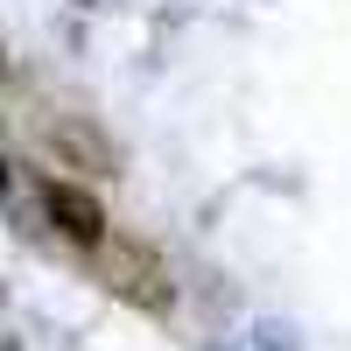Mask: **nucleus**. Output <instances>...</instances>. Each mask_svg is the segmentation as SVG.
Instances as JSON below:
<instances>
[{
  "instance_id": "1",
  "label": "nucleus",
  "mask_w": 351,
  "mask_h": 351,
  "mask_svg": "<svg viewBox=\"0 0 351 351\" xmlns=\"http://www.w3.org/2000/svg\"><path fill=\"white\" fill-rule=\"evenodd\" d=\"M99 274H106V288H112L120 302L148 309V316H162V309L176 302L162 253H155V246H141V239H112V246H99Z\"/></svg>"
},
{
  "instance_id": "2",
  "label": "nucleus",
  "mask_w": 351,
  "mask_h": 351,
  "mask_svg": "<svg viewBox=\"0 0 351 351\" xmlns=\"http://www.w3.org/2000/svg\"><path fill=\"white\" fill-rule=\"evenodd\" d=\"M43 211H49V225L64 232L71 246H106V211H99V197L92 190H77V183H43Z\"/></svg>"
},
{
  "instance_id": "3",
  "label": "nucleus",
  "mask_w": 351,
  "mask_h": 351,
  "mask_svg": "<svg viewBox=\"0 0 351 351\" xmlns=\"http://www.w3.org/2000/svg\"><path fill=\"white\" fill-rule=\"evenodd\" d=\"M43 141H49L64 162L92 169V176H112V162H120V155H112V141H106L99 127H84V120H49V134H43Z\"/></svg>"
},
{
  "instance_id": "4",
  "label": "nucleus",
  "mask_w": 351,
  "mask_h": 351,
  "mask_svg": "<svg viewBox=\"0 0 351 351\" xmlns=\"http://www.w3.org/2000/svg\"><path fill=\"white\" fill-rule=\"evenodd\" d=\"M0 190H8V169H0Z\"/></svg>"
},
{
  "instance_id": "5",
  "label": "nucleus",
  "mask_w": 351,
  "mask_h": 351,
  "mask_svg": "<svg viewBox=\"0 0 351 351\" xmlns=\"http://www.w3.org/2000/svg\"><path fill=\"white\" fill-rule=\"evenodd\" d=\"M0 64H8V49H0Z\"/></svg>"
}]
</instances>
